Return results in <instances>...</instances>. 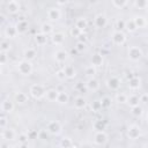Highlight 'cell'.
Masks as SVG:
<instances>
[{
    "mask_svg": "<svg viewBox=\"0 0 148 148\" xmlns=\"http://www.w3.org/2000/svg\"><path fill=\"white\" fill-rule=\"evenodd\" d=\"M45 89H44V87L43 86H40V84H32L31 87H30V95L34 97V98H37V99H39V98H43L44 96H45Z\"/></svg>",
    "mask_w": 148,
    "mask_h": 148,
    "instance_id": "6da1fadb",
    "label": "cell"
},
{
    "mask_svg": "<svg viewBox=\"0 0 148 148\" xmlns=\"http://www.w3.org/2000/svg\"><path fill=\"white\" fill-rule=\"evenodd\" d=\"M17 69L22 75H30L32 72V65L28 60H22L17 65Z\"/></svg>",
    "mask_w": 148,
    "mask_h": 148,
    "instance_id": "7a4b0ae2",
    "label": "cell"
},
{
    "mask_svg": "<svg viewBox=\"0 0 148 148\" xmlns=\"http://www.w3.org/2000/svg\"><path fill=\"white\" fill-rule=\"evenodd\" d=\"M46 131L51 134H59L61 131V124L58 120H52L47 124L46 126Z\"/></svg>",
    "mask_w": 148,
    "mask_h": 148,
    "instance_id": "3957f363",
    "label": "cell"
},
{
    "mask_svg": "<svg viewBox=\"0 0 148 148\" xmlns=\"http://www.w3.org/2000/svg\"><path fill=\"white\" fill-rule=\"evenodd\" d=\"M128 57H130V59L136 61L142 57V50L138 46H131L128 49Z\"/></svg>",
    "mask_w": 148,
    "mask_h": 148,
    "instance_id": "277c9868",
    "label": "cell"
},
{
    "mask_svg": "<svg viewBox=\"0 0 148 148\" xmlns=\"http://www.w3.org/2000/svg\"><path fill=\"white\" fill-rule=\"evenodd\" d=\"M112 40L116 45H123L126 42V36L123 31H116L112 35Z\"/></svg>",
    "mask_w": 148,
    "mask_h": 148,
    "instance_id": "5b68a950",
    "label": "cell"
},
{
    "mask_svg": "<svg viewBox=\"0 0 148 148\" xmlns=\"http://www.w3.org/2000/svg\"><path fill=\"white\" fill-rule=\"evenodd\" d=\"M94 141L96 145H104L106 141H108V134L104 132V131H101V132H96L95 136H94Z\"/></svg>",
    "mask_w": 148,
    "mask_h": 148,
    "instance_id": "8992f818",
    "label": "cell"
},
{
    "mask_svg": "<svg viewBox=\"0 0 148 148\" xmlns=\"http://www.w3.org/2000/svg\"><path fill=\"white\" fill-rule=\"evenodd\" d=\"M94 23H95V27L96 28H104L108 23V20H106V16L103 15V14H98L95 16V20H94Z\"/></svg>",
    "mask_w": 148,
    "mask_h": 148,
    "instance_id": "52a82bcc",
    "label": "cell"
},
{
    "mask_svg": "<svg viewBox=\"0 0 148 148\" xmlns=\"http://www.w3.org/2000/svg\"><path fill=\"white\" fill-rule=\"evenodd\" d=\"M127 134L131 139H138L140 136V127L138 125H131L127 130Z\"/></svg>",
    "mask_w": 148,
    "mask_h": 148,
    "instance_id": "ba28073f",
    "label": "cell"
},
{
    "mask_svg": "<svg viewBox=\"0 0 148 148\" xmlns=\"http://www.w3.org/2000/svg\"><path fill=\"white\" fill-rule=\"evenodd\" d=\"M60 16H61V12H60L59 8H54V7H53V8H50V9L47 10V17H49L50 20H52V21L59 20Z\"/></svg>",
    "mask_w": 148,
    "mask_h": 148,
    "instance_id": "9c48e42d",
    "label": "cell"
},
{
    "mask_svg": "<svg viewBox=\"0 0 148 148\" xmlns=\"http://www.w3.org/2000/svg\"><path fill=\"white\" fill-rule=\"evenodd\" d=\"M108 87H109L111 90H117V89H119V87H120V80H119L117 76H111V77L108 80Z\"/></svg>",
    "mask_w": 148,
    "mask_h": 148,
    "instance_id": "30bf717a",
    "label": "cell"
},
{
    "mask_svg": "<svg viewBox=\"0 0 148 148\" xmlns=\"http://www.w3.org/2000/svg\"><path fill=\"white\" fill-rule=\"evenodd\" d=\"M58 96H59V91L57 89H49V90L45 91V96L44 97L50 102H54V101H57Z\"/></svg>",
    "mask_w": 148,
    "mask_h": 148,
    "instance_id": "8fae6325",
    "label": "cell"
},
{
    "mask_svg": "<svg viewBox=\"0 0 148 148\" xmlns=\"http://www.w3.org/2000/svg\"><path fill=\"white\" fill-rule=\"evenodd\" d=\"M54 58H56V60L58 62H65L67 60V58H68V53L66 51H64V50H58L56 52V54H54Z\"/></svg>",
    "mask_w": 148,
    "mask_h": 148,
    "instance_id": "7c38bea8",
    "label": "cell"
},
{
    "mask_svg": "<svg viewBox=\"0 0 148 148\" xmlns=\"http://www.w3.org/2000/svg\"><path fill=\"white\" fill-rule=\"evenodd\" d=\"M64 73H65V76L67 79H72L76 75V72H75V68L72 66V65H66L64 68H62Z\"/></svg>",
    "mask_w": 148,
    "mask_h": 148,
    "instance_id": "4fadbf2b",
    "label": "cell"
},
{
    "mask_svg": "<svg viewBox=\"0 0 148 148\" xmlns=\"http://www.w3.org/2000/svg\"><path fill=\"white\" fill-rule=\"evenodd\" d=\"M51 39H52V43H53V44H56V45H61V44L64 43V40H65V36H64V34H61V32H56V34H53V36L51 37Z\"/></svg>",
    "mask_w": 148,
    "mask_h": 148,
    "instance_id": "5bb4252c",
    "label": "cell"
},
{
    "mask_svg": "<svg viewBox=\"0 0 148 148\" xmlns=\"http://www.w3.org/2000/svg\"><path fill=\"white\" fill-rule=\"evenodd\" d=\"M1 110L3 112H12L14 110V103L9 99H5L2 103H1Z\"/></svg>",
    "mask_w": 148,
    "mask_h": 148,
    "instance_id": "9a60e30c",
    "label": "cell"
},
{
    "mask_svg": "<svg viewBox=\"0 0 148 148\" xmlns=\"http://www.w3.org/2000/svg\"><path fill=\"white\" fill-rule=\"evenodd\" d=\"M23 54H24L25 60H28V61H30V60L35 59V58H36V56H37L36 50H35V49H32V47H28V49H25Z\"/></svg>",
    "mask_w": 148,
    "mask_h": 148,
    "instance_id": "2e32d148",
    "label": "cell"
},
{
    "mask_svg": "<svg viewBox=\"0 0 148 148\" xmlns=\"http://www.w3.org/2000/svg\"><path fill=\"white\" fill-rule=\"evenodd\" d=\"M17 34H18V32H17L16 27L8 25V27L5 29V35H6V37H8V38H15Z\"/></svg>",
    "mask_w": 148,
    "mask_h": 148,
    "instance_id": "e0dca14e",
    "label": "cell"
},
{
    "mask_svg": "<svg viewBox=\"0 0 148 148\" xmlns=\"http://www.w3.org/2000/svg\"><path fill=\"white\" fill-rule=\"evenodd\" d=\"M14 98H15V101H16L17 103H20V104H24V103L28 102V95H27L25 92H22V91L16 92L15 96H14Z\"/></svg>",
    "mask_w": 148,
    "mask_h": 148,
    "instance_id": "ac0fdd59",
    "label": "cell"
},
{
    "mask_svg": "<svg viewBox=\"0 0 148 148\" xmlns=\"http://www.w3.org/2000/svg\"><path fill=\"white\" fill-rule=\"evenodd\" d=\"M87 88H88L89 90L95 91V90H97V89L99 88V83H98V81H97L96 79L91 77V79H89L88 82H87Z\"/></svg>",
    "mask_w": 148,
    "mask_h": 148,
    "instance_id": "d6986e66",
    "label": "cell"
},
{
    "mask_svg": "<svg viewBox=\"0 0 148 148\" xmlns=\"http://www.w3.org/2000/svg\"><path fill=\"white\" fill-rule=\"evenodd\" d=\"M133 22H134L136 28H143L147 24V21H146V18L143 16H135L133 18Z\"/></svg>",
    "mask_w": 148,
    "mask_h": 148,
    "instance_id": "ffe728a7",
    "label": "cell"
},
{
    "mask_svg": "<svg viewBox=\"0 0 148 148\" xmlns=\"http://www.w3.org/2000/svg\"><path fill=\"white\" fill-rule=\"evenodd\" d=\"M2 136L6 140H14L15 139V132L12 128H5L2 131Z\"/></svg>",
    "mask_w": 148,
    "mask_h": 148,
    "instance_id": "44dd1931",
    "label": "cell"
},
{
    "mask_svg": "<svg viewBox=\"0 0 148 148\" xmlns=\"http://www.w3.org/2000/svg\"><path fill=\"white\" fill-rule=\"evenodd\" d=\"M102 64H103V58H102V56L98 54V53L94 54L92 58H91V66L98 67V66H101Z\"/></svg>",
    "mask_w": 148,
    "mask_h": 148,
    "instance_id": "7402d4cb",
    "label": "cell"
},
{
    "mask_svg": "<svg viewBox=\"0 0 148 148\" xmlns=\"http://www.w3.org/2000/svg\"><path fill=\"white\" fill-rule=\"evenodd\" d=\"M128 87H130L132 90L138 89V88L140 87V80H139V77L132 76V77L130 79V81H128Z\"/></svg>",
    "mask_w": 148,
    "mask_h": 148,
    "instance_id": "603a6c76",
    "label": "cell"
},
{
    "mask_svg": "<svg viewBox=\"0 0 148 148\" xmlns=\"http://www.w3.org/2000/svg\"><path fill=\"white\" fill-rule=\"evenodd\" d=\"M7 7H8V10L10 13H13V14L14 13H17L20 10V3L17 1H9L7 3Z\"/></svg>",
    "mask_w": 148,
    "mask_h": 148,
    "instance_id": "cb8c5ba5",
    "label": "cell"
},
{
    "mask_svg": "<svg viewBox=\"0 0 148 148\" xmlns=\"http://www.w3.org/2000/svg\"><path fill=\"white\" fill-rule=\"evenodd\" d=\"M35 42L37 43V45H45L46 44V42H47V37H46V35H44V34H37L36 36H35Z\"/></svg>",
    "mask_w": 148,
    "mask_h": 148,
    "instance_id": "d4e9b609",
    "label": "cell"
},
{
    "mask_svg": "<svg viewBox=\"0 0 148 148\" xmlns=\"http://www.w3.org/2000/svg\"><path fill=\"white\" fill-rule=\"evenodd\" d=\"M87 105V102H86V99L83 98V97H81V96H79V97H76L75 98V101H74V106L76 108V109H83L84 106Z\"/></svg>",
    "mask_w": 148,
    "mask_h": 148,
    "instance_id": "484cf974",
    "label": "cell"
},
{
    "mask_svg": "<svg viewBox=\"0 0 148 148\" xmlns=\"http://www.w3.org/2000/svg\"><path fill=\"white\" fill-rule=\"evenodd\" d=\"M87 25H88V23H87V20L84 18V17H80V18H77L76 20V23H75V27L79 29V30H84L86 28H87Z\"/></svg>",
    "mask_w": 148,
    "mask_h": 148,
    "instance_id": "4316f807",
    "label": "cell"
},
{
    "mask_svg": "<svg viewBox=\"0 0 148 148\" xmlns=\"http://www.w3.org/2000/svg\"><path fill=\"white\" fill-rule=\"evenodd\" d=\"M40 30H42V34H44V35L47 36L49 34H51L53 31V25L50 24V23H43Z\"/></svg>",
    "mask_w": 148,
    "mask_h": 148,
    "instance_id": "83f0119b",
    "label": "cell"
},
{
    "mask_svg": "<svg viewBox=\"0 0 148 148\" xmlns=\"http://www.w3.org/2000/svg\"><path fill=\"white\" fill-rule=\"evenodd\" d=\"M68 99H69V97H68V95H67L65 91H59V96H58V98H57V102H58V103H60V104H66V103L68 102Z\"/></svg>",
    "mask_w": 148,
    "mask_h": 148,
    "instance_id": "f1b7e54d",
    "label": "cell"
},
{
    "mask_svg": "<svg viewBox=\"0 0 148 148\" xmlns=\"http://www.w3.org/2000/svg\"><path fill=\"white\" fill-rule=\"evenodd\" d=\"M126 103H128L132 108H133V106H136V105H139V97L135 96V95L127 96V101H126Z\"/></svg>",
    "mask_w": 148,
    "mask_h": 148,
    "instance_id": "f546056e",
    "label": "cell"
},
{
    "mask_svg": "<svg viewBox=\"0 0 148 148\" xmlns=\"http://www.w3.org/2000/svg\"><path fill=\"white\" fill-rule=\"evenodd\" d=\"M27 27H28L27 21H24V20H20V22H18V23H17V25H16L17 32H23V31L27 29Z\"/></svg>",
    "mask_w": 148,
    "mask_h": 148,
    "instance_id": "4dcf8cb0",
    "label": "cell"
},
{
    "mask_svg": "<svg viewBox=\"0 0 148 148\" xmlns=\"http://www.w3.org/2000/svg\"><path fill=\"white\" fill-rule=\"evenodd\" d=\"M99 102H101V106H102V108L108 109V108H110V106H111V98H110V97H108V96H104Z\"/></svg>",
    "mask_w": 148,
    "mask_h": 148,
    "instance_id": "1f68e13d",
    "label": "cell"
},
{
    "mask_svg": "<svg viewBox=\"0 0 148 148\" xmlns=\"http://www.w3.org/2000/svg\"><path fill=\"white\" fill-rule=\"evenodd\" d=\"M9 50H10V43L8 40H2L0 43V51L7 53V51H9Z\"/></svg>",
    "mask_w": 148,
    "mask_h": 148,
    "instance_id": "d6a6232c",
    "label": "cell"
},
{
    "mask_svg": "<svg viewBox=\"0 0 148 148\" xmlns=\"http://www.w3.org/2000/svg\"><path fill=\"white\" fill-rule=\"evenodd\" d=\"M72 145H73V142H72V140L69 138H62L61 141H60V146L62 148H69Z\"/></svg>",
    "mask_w": 148,
    "mask_h": 148,
    "instance_id": "836d02e7",
    "label": "cell"
},
{
    "mask_svg": "<svg viewBox=\"0 0 148 148\" xmlns=\"http://www.w3.org/2000/svg\"><path fill=\"white\" fill-rule=\"evenodd\" d=\"M125 29H127V30L131 31V32L136 30V27H135L133 20H131V21H125Z\"/></svg>",
    "mask_w": 148,
    "mask_h": 148,
    "instance_id": "e575fe53",
    "label": "cell"
},
{
    "mask_svg": "<svg viewBox=\"0 0 148 148\" xmlns=\"http://www.w3.org/2000/svg\"><path fill=\"white\" fill-rule=\"evenodd\" d=\"M94 128H95L97 132H101V131H103V130L105 128V124H104L102 120H96V121L94 123Z\"/></svg>",
    "mask_w": 148,
    "mask_h": 148,
    "instance_id": "d590c367",
    "label": "cell"
},
{
    "mask_svg": "<svg viewBox=\"0 0 148 148\" xmlns=\"http://www.w3.org/2000/svg\"><path fill=\"white\" fill-rule=\"evenodd\" d=\"M116 101H117L118 103H126V101H127V95H125L124 92H119V94H117V96H116Z\"/></svg>",
    "mask_w": 148,
    "mask_h": 148,
    "instance_id": "8d00e7d4",
    "label": "cell"
},
{
    "mask_svg": "<svg viewBox=\"0 0 148 148\" xmlns=\"http://www.w3.org/2000/svg\"><path fill=\"white\" fill-rule=\"evenodd\" d=\"M142 111H143V109H142L140 105H136V106H133V108H132V113H133L134 116H136V117L141 116V114H142Z\"/></svg>",
    "mask_w": 148,
    "mask_h": 148,
    "instance_id": "74e56055",
    "label": "cell"
},
{
    "mask_svg": "<svg viewBox=\"0 0 148 148\" xmlns=\"http://www.w3.org/2000/svg\"><path fill=\"white\" fill-rule=\"evenodd\" d=\"M127 3H128L127 1H117V0L112 1V5H113L114 7H117V8H123V7H125Z\"/></svg>",
    "mask_w": 148,
    "mask_h": 148,
    "instance_id": "f35d334b",
    "label": "cell"
},
{
    "mask_svg": "<svg viewBox=\"0 0 148 148\" xmlns=\"http://www.w3.org/2000/svg\"><path fill=\"white\" fill-rule=\"evenodd\" d=\"M86 74L87 75H90V76H92L94 74H96V68L94 67V66H88L87 68H86Z\"/></svg>",
    "mask_w": 148,
    "mask_h": 148,
    "instance_id": "ab89813d",
    "label": "cell"
},
{
    "mask_svg": "<svg viewBox=\"0 0 148 148\" xmlns=\"http://www.w3.org/2000/svg\"><path fill=\"white\" fill-rule=\"evenodd\" d=\"M28 134H25V133H22V134H20L18 135V141L21 142V145L22 143H27V141H28Z\"/></svg>",
    "mask_w": 148,
    "mask_h": 148,
    "instance_id": "60d3db41",
    "label": "cell"
},
{
    "mask_svg": "<svg viewBox=\"0 0 148 148\" xmlns=\"http://www.w3.org/2000/svg\"><path fill=\"white\" fill-rule=\"evenodd\" d=\"M75 49H76V51H79V52H82V51H84V50H86V43H81V42H77V44H76Z\"/></svg>",
    "mask_w": 148,
    "mask_h": 148,
    "instance_id": "b9f144b4",
    "label": "cell"
},
{
    "mask_svg": "<svg viewBox=\"0 0 148 148\" xmlns=\"http://www.w3.org/2000/svg\"><path fill=\"white\" fill-rule=\"evenodd\" d=\"M7 59H8V58H7V53L0 51V65L6 64V62H7Z\"/></svg>",
    "mask_w": 148,
    "mask_h": 148,
    "instance_id": "7bdbcfd3",
    "label": "cell"
},
{
    "mask_svg": "<svg viewBox=\"0 0 148 148\" xmlns=\"http://www.w3.org/2000/svg\"><path fill=\"white\" fill-rule=\"evenodd\" d=\"M91 108H92L94 111H98L99 109H102V106H101V102H99V101H95V102H92Z\"/></svg>",
    "mask_w": 148,
    "mask_h": 148,
    "instance_id": "ee69618b",
    "label": "cell"
},
{
    "mask_svg": "<svg viewBox=\"0 0 148 148\" xmlns=\"http://www.w3.org/2000/svg\"><path fill=\"white\" fill-rule=\"evenodd\" d=\"M117 28L119 29L118 31H121L123 29H125V21H123V20L117 21Z\"/></svg>",
    "mask_w": 148,
    "mask_h": 148,
    "instance_id": "f6af8a7d",
    "label": "cell"
},
{
    "mask_svg": "<svg viewBox=\"0 0 148 148\" xmlns=\"http://www.w3.org/2000/svg\"><path fill=\"white\" fill-rule=\"evenodd\" d=\"M81 32H82V31H81V30H79L76 27H75V28H73V29L71 30V34H72V36H74V37H79Z\"/></svg>",
    "mask_w": 148,
    "mask_h": 148,
    "instance_id": "bcb514c9",
    "label": "cell"
},
{
    "mask_svg": "<svg viewBox=\"0 0 148 148\" xmlns=\"http://www.w3.org/2000/svg\"><path fill=\"white\" fill-rule=\"evenodd\" d=\"M7 123H8V120H7L6 117H1V118H0V127H1V128H6Z\"/></svg>",
    "mask_w": 148,
    "mask_h": 148,
    "instance_id": "7dc6e473",
    "label": "cell"
},
{
    "mask_svg": "<svg viewBox=\"0 0 148 148\" xmlns=\"http://www.w3.org/2000/svg\"><path fill=\"white\" fill-rule=\"evenodd\" d=\"M56 75H57V77H58L59 80H65V77H66V76H65V73H64V71H62V69L58 71Z\"/></svg>",
    "mask_w": 148,
    "mask_h": 148,
    "instance_id": "c3c4849f",
    "label": "cell"
},
{
    "mask_svg": "<svg viewBox=\"0 0 148 148\" xmlns=\"http://www.w3.org/2000/svg\"><path fill=\"white\" fill-rule=\"evenodd\" d=\"M139 102H142L143 104H146V103H147V95L143 94L141 97H139Z\"/></svg>",
    "mask_w": 148,
    "mask_h": 148,
    "instance_id": "681fc988",
    "label": "cell"
},
{
    "mask_svg": "<svg viewBox=\"0 0 148 148\" xmlns=\"http://www.w3.org/2000/svg\"><path fill=\"white\" fill-rule=\"evenodd\" d=\"M77 38H79V39H80V40H79V42H81V43H86V39H87V38H86V35H83V34H82V32H81V34H80V36H79V37H77Z\"/></svg>",
    "mask_w": 148,
    "mask_h": 148,
    "instance_id": "f907efd6",
    "label": "cell"
},
{
    "mask_svg": "<svg viewBox=\"0 0 148 148\" xmlns=\"http://www.w3.org/2000/svg\"><path fill=\"white\" fill-rule=\"evenodd\" d=\"M135 3H136L138 6H140V7H143V6H147V2H146V1H141V2L139 1V2H135Z\"/></svg>",
    "mask_w": 148,
    "mask_h": 148,
    "instance_id": "816d5d0a",
    "label": "cell"
},
{
    "mask_svg": "<svg viewBox=\"0 0 148 148\" xmlns=\"http://www.w3.org/2000/svg\"><path fill=\"white\" fill-rule=\"evenodd\" d=\"M3 20H5V16H3V15H1V14H0V24H1V23H2V22H3Z\"/></svg>",
    "mask_w": 148,
    "mask_h": 148,
    "instance_id": "f5cc1de1",
    "label": "cell"
},
{
    "mask_svg": "<svg viewBox=\"0 0 148 148\" xmlns=\"http://www.w3.org/2000/svg\"><path fill=\"white\" fill-rule=\"evenodd\" d=\"M20 148H28V145H27V143H22Z\"/></svg>",
    "mask_w": 148,
    "mask_h": 148,
    "instance_id": "db71d44e",
    "label": "cell"
},
{
    "mask_svg": "<svg viewBox=\"0 0 148 148\" xmlns=\"http://www.w3.org/2000/svg\"><path fill=\"white\" fill-rule=\"evenodd\" d=\"M69 148H77V147H76V146H74V145H72V146H71Z\"/></svg>",
    "mask_w": 148,
    "mask_h": 148,
    "instance_id": "11a10c76",
    "label": "cell"
},
{
    "mask_svg": "<svg viewBox=\"0 0 148 148\" xmlns=\"http://www.w3.org/2000/svg\"><path fill=\"white\" fill-rule=\"evenodd\" d=\"M1 117H2V116H1V111H0V118H1Z\"/></svg>",
    "mask_w": 148,
    "mask_h": 148,
    "instance_id": "9f6ffc18",
    "label": "cell"
},
{
    "mask_svg": "<svg viewBox=\"0 0 148 148\" xmlns=\"http://www.w3.org/2000/svg\"><path fill=\"white\" fill-rule=\"evenodd\" d=\"M0 72H1V65H0Z\"/></svg>",
    "mask_w": 148,
    "mask_h": 148,
    "instance_id": "6f0895ef",
    "label": "cell"
}]
</instances>
